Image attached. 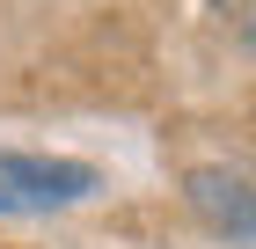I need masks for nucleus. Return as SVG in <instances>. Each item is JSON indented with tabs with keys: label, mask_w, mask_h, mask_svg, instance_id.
<instances>
[{
	"label": "nucleus",
	"mask_w": 256,
	"mask_h": 249,
	"mask_svg": "<svg viewBox=\"0 0 256 249\" xmlns=\"http://www.w3.org/2000/svg\"><path fill=\"white\" fill-rule=\"evenodd\" d=\"M96 191H102V176L88 169V161H66V154H15V147H0V212H8V220L88 205Z\"/></svg>",
	"instance_id": "f257e3e1"
},
{
	"label": "nucleus",
	"mask_w": 256,
	"mask_h": 249,
	"mask_svg": "<svg viewBox=\"0 0 256 249\" xmlns=\"http://www.w3.org/2000/svg\"><path fill=\"white\" fill-rule=\"evenodd\" d=\"M183 205H190L212 234L242 242L249 220H256V183H249V176H234V169H190V176H183Z\"/></svg>",
	"instance_id": "f03ea898"
},
{
	"label": "nucleus",
	"mask_w": 256,
	"mask_h": 249,
	"mask_svg": "<svg viewBox=\"0 0 256 249\" xmlns=\"http://www.w3.org/2000/svg\"><path fill=\"white\" fill-rule=\"evenodd\" d=\"M227 8V30H234V44L242 52H256V0H220Z\"/></svg>",
	"instance_id": "7ed1b4c3"
},
{
	"label": "nucleus",
	"mask_w": 256,
	"mask_h": 249,
	"mask_svg": "<svg viewBox=\"0 0 256 249\" xmlns=\"http://www.w3.org/2000/svg\"><path fill=\"white\" fill-rule=\"evenodd\" d=\"M242 242H256V220H249V234H242Z\"/></svg>",
	"instance_id": "20e7f679"
}]
</instances>
